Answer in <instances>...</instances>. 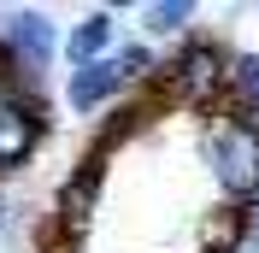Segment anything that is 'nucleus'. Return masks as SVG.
Returning <instances> with one entry per match:
<instances>
[{
  "instance_id": "obj_2",
  "label": "nucleus",
  "mask_w": 259,
  "mask_h": 253,
  "mask_svg": "<svg viewBox=\"0 0 259 253\" xmlns=\"http://www.w3.org/2000/svg\"><path fill=\"white\" fill-rule=\"evenodd\" d=\"M206 165L218 177V189L230 194L236 206H253L259 200V124L253 118H218L206 130Z\"/></svg>"
},
{
  "instance_id": "obj_1",
  "label": "nucleus",
  "mask_w": 259,
  "mask_h": 253,
  "mask_svg": "<svg viewBox=\"0 0 259 253\" xmlns=\"http://www.w3.org/2000/svg\"><path fill=\"white\" fill-rule=\"evenodd\" d=\"M224 77H230V53L218 41H183L177 59H165L153 71V95L159 100H183V106H218L224 100Z\"/></svg>"
},
{
  "instance_id": "obj_4",
  "label": "nucleus",
  "mask_w": 259,
  "mask_h": 253,
  "mask_svg": "<svg viewBox=\"0 0 259 253\" xmlns=\"http://www.w3.org/2000/svg\"><path fill=\"white\" fill-rule=\"evenodd\" d=\"M0 48L18 53L24 65H35V71H41V65L59 53V30H53L48 12H12L6 24H0Z\"/></svg>"
},
{
  "instance_id": "obj_11",
  "label": "nucleus",
  "mask_w": 259,
  "mask_h": 253,
  "mask_svg": "<svg viewBox=\"0 0 259 253\" xmlns=\"http://www.w3.org/2000/svg\"><path fill=\"white\" fill-rule=\"evenodd\" d=\"M0 224H6V200H0Z\"/></svg>"
},
{
  "instance_id": "obj_3",
  "label": "nucleus",
  "mask_w": 259,
  "mask_h": 253,
  "mask_svg": "<svg viewBox=\"0 0 259 253\" xmlns=\"http://www.w3.org/2000/svg\"><path fill=\"white\" fill-rule=\"evenodd\" d=\"M48 136V100H12L0 95V171L30 165V153Z\"/></svg>"
},
{
  "instance_id": "obj_8",
  "label": "nucleus",
  "mask_w": 259,
  "mask_h": 253,
  "mask_svg": "<svg viewBox=\"0 0 259 253\" xmlns=\"http://www.w3.org/2000/svg\"><path fill=\"white\" fill-rule=\"evenodd\" d=\"M106 48H112V12H89L77 24V30L65 35V53L77 65H95V59H106Z\"/></svg>"
},
{
  "instance_id": "obj_10",
  "label": "nucleus",
  "mask_w": 259,
  "mask_h": 253,
  "mask_svg": "<svg viewBox=\"0 0 259 253\" xmlns=\"http://www.w3.org/2000/svg\"><path fill=\"white\" fill-rule=\"evenodd\" d=\"M247 241H253V247H259V200L247 206Z\"/></svg>"
},
{
  "instance_id": "obj_6",
  "label": "nucleus",
  "mask_w": 259,
  "mask_h": 253,
  "mask_svg": "<svg viewBox=\"0 0 259 253\" xmlns=\"http://www.w3.org/2000/svg\"><path fill=\"white\" fill-rule=\"evenodd\" d=\"M124 89V71H118V59H95V65H77L71 71V82H65V100L77 112H95L106 106V100Z\"/></svg>"
},
{
  "instance_id": "obj_5",
  "label": "nucleus",
  "mask_w": 259,
  "mask_h": 253,
  "mask_svg": "<svg viewBox=\"0 0 259 253\" xmlns=\"http://www.w3.org/2000/svg\"><path fill=\"white\" fill-rule=\"evenodd\" d=\"M95 200H100V165L89 159L82 171H71V177H65L59 200H53V230H59V236H82V224H89Z\"/></svg>"
},
{
  "instance_id": "obj_7",
  "label": "nucleus",
  "mask_w": 259,
  "mask_h": 253,
  "mask_svg": "<svg viewBox=\"0 0 259 253\" xmlns=\"http://www.w3.org/2000/svg\"><path fill=\"white\" fill-rule=\"evenodd\" d=\"M224 100H230L236 118H259V53H230Z\"/></svg>"
},
{
  "instance_id": "obj_9",
  "label": "nucleus",
  "mask_w": 259,
  "mask_h": 253,
  "mask_svg": "<svg viewBox=\"0 0 259 253\" xmlns=\"http://www.w3.org/2000/svg\"><path fill=\"white\" fill-rule=\"evenodd\" d=\"M142 18H147V30H153V35H177L183 24L194 18V6H189V0H153Z\"/></svg>"
}]
</instances>
